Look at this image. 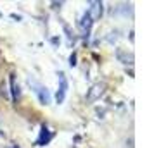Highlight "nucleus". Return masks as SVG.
I'll list each match as a JSON object with an SVG mask.
<instances>
[{"label":"nucleus","mask_w":154,"mask_h":148,"mask_svg":"<svg viewBox=\"0 0 154 148\" xmlns=\"http://www.w3.org/2000/svg\"><path fill=\"white\" fill-rule=\"evenodd\" d=\"M87 14L90 16V19L94 22L99 21L100 16H102V2H99V0H90V2H88V10H87Z\"/></svg>","instance_id":"f257e3e1"},{"label":"nucleus","mask_w":154,"mask_h":148,"mask_svg":"<svg viewBox=\"0 0 154 148\" xmlns=\"http://www.w3.org/2000/svg\"><path fill=\"white\" fill-rule=\"evenodd\" d=\"M29 85H31L33 88H35V93L38 95V100H40V103H43V105L50 103V93H49V90H47L45 86L38 85V83L31 81V79H29Z\"/></svg>","instance_id":"f03ea898"},{"label":"nucleus","mask_w":154,"mask_h":148,"mask_svg":"<svg viewBox=\"0 0 154 148\" xmlns=\"http://www.w3.org/2000/svg\"><path fill=\"white\" fill-rule=\"evenodd\" d=\"M66 93H68V78H66L64 72H59V90H57V95H56L57 103H63L64 102Z\"/></svg>","instance_id":"7ed1b4c3"},{"label":"nucleus","mask_w":154,"mask_h":148,"mask_svg":"<svg viewBox=\"0 0 154 148\" xmlns=\"http://www.w3.org/2000/svg\"><path fill=\"white\" fill-rule=\"evenodd\" d=\"M52 131H50L47 126H42V131H40V136H38V140H36V145L38 147H45L50 140H52Z\"/></svg>","instance_id":"20e7f679"},{"label":"nucleus","mask_w":154,"mask_h":148,"mask_svg":"<svg viewBox=\"0 0 154 148\" xmlns=\"http://www.w3.org/2000/svg\"><path fill=\"white\" fill-rule=\"evenodd\" d=\"M92 24H94V21L90 19V16L87 14V12L82 16V19H80V22H78V26H80V31H82L83 35H88V33H90Z\"/></svg>","instance_id":"39448f33"},{"label":"nucleus","mask_w":154,"mask_h":148,"mask_svg":"<svg viewBox=\"0 0 154 148\" xmlns=\"http://www.w3.org/2000/svg\"><path fill=\"white\" fill-rule=\"evenodd\" d=\"M102 91H104V85H95L90 88V91H88V95H87V100L88 102H95V100L102 95Z\"/></svg>","instance_id":"423d86ee"},{"label":"nucleus","mask_w":154,"mask_h":148,"mask_svg":"<svg viewBox=\"0 0 154 148\" xmlns=\"http://www.w3.org/2000/svg\"><path fill=\"white\" fill-rule=\"evenodd\" d=\"M11 85H12V98L17 100L19 98V95H21V91H19V86L16 85V78L14 76H11Z\"/></svg>","instance_id":"0eeeda50"},{"label":"nucleus","mask_w":154,"mask_h":148,"mask_svg":"<svg viewBox=\"0 0 154 148\" xmlns=\"http://www.w3.org/2000/svg\"><path fill=\"white\" fill-rule=\"evenodd\" d=\"M75 60H76V57H75V54H73V55L69 57V64H71V65H75V64H76Z\"/></svg>","instance_id":"6e6552de"},{"label":"nucleus","mask_w":154,"mask_h":148,"mask_svg":"<svg viewBox=\"0 0 154 148\" xmlns=\"http://www.w3.org/2000/svg\"><path fill=\"white\" fill-rule=\"evenodd\" d=\"M12 148H17V147H12Z\"/></svg>","instance_id":"1a4fd4ad"}]
</instances>
